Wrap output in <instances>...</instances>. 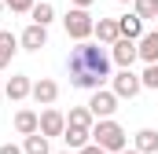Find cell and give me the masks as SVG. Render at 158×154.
Instances as JSON below:
<instances>
[{
  "instance_id": "cell-1",
  "label": "cell",
  "mask_w": 158,
  "mask_h": 154,
  "mask_svg": "<svg viewBox=\"0 0 158 154\" xmlns=\"http://www.w3.org/2000/svg\"><path fill=\"white\" fill-rule=\"evenodd\" d=\"M110 55L103 51V44H74L70 55H66V70H70V84L85 88V92H99L103 81H110Z\"/></svg>"
},
{
  "instance_id": "cell-2",
  "label": "cell",
  "mask_w": 158,
  "mask_h": 154,
  "mask_svg": "<svg viewBox=\"0 0 158 154\" xmlns=\"http://www.w3.org/2000/svg\"><path fill=\"white\" fill-rule=\"evenodd\" d=\"M92 143H96V147H103L107 154L129 151V136H125V128H121L114 117H107V121H96V125H92Z\"/></svg>"
},
{
  "instance_id": "cell-3",
  "label": "cell",
  "mask_w": 158,
  "mask_h": 154,
  "mask_svg": "<svg viewBox=\"0 0 158 154\" xmlns=\"http://www.w3.org/2000/svg\"><path fill=\"white\" fill-rule=\"evenodd\" d=\"M63 26H66V37L74 40V44H85V40L96 33V18L88 11H81V7H70L63 15Z\"/></svg>"
},
{
  "instance_id": "cell-4",
  "label": "cell",
  "mask_w": 158,
  "mask_h": 154,
  "mask_svg": "<svg viewBox=\"0 0 158 154\" xmlns=\"http://www.w3.org/2000/svg\"><path fill=\"white\" fill-rule=\"evenodd\" d=\"M110 92L118 99H136L143 92V81H140V74H132V70H118V74L110 77Z\"/></svg>"
},
{
  "instance_id": "cell-5",
  "label": "cell",
  "mask_w": 158,
  "mask_h": 154,
  "mask_svg": "<svg viewBox=\"0 0 158 154\" xmlns=\"http://www.w3.org/2000/svg\"><path fill=\"white\" fill-rule=\"evenodd\" d=\"M85 107L92 110L96 121H107V117H114V110H118V95L107 92V88H99V92H92V99H88Z\"/></svg>"
},
{
  "instance_id": "cell-6",
  "label": "cell",
  "mask_w": 158,
  "mask_h": 154,
  "mask_svg": "<svg viewBox=\"0 0 158 154\" xmlns=\"http://www.w3.org/2000/svg\"><path fill=\"white\" fill-rule=\"evenodd\" d=\"M140 59V48H136V40H125L121 37L114 48H110V63L121 66V70H132V63Z\"/></svg>"
},
{
  "instance_id": "cell-7",
  "label": "cell",
  "mask_w": 158,
  "mask_h": 154,
  "mask_svg": "<svg viewBox=\"0 0 158 154\" xmlns=\"http://www.w3.org/2000/svg\"><path fill=\"white\" fill-rule=\"evenodd\" d=\"M19 48H22V51H40V48H48V30L30 22V26L19 33Z\"/></svg>"
},
{
  "instance_id": "cell-8",
  "label": "cell",
  "mask_w": 158,
  "mask_h": 154,
  "mask_svg": "<svg viewBox=\"0 0 158 154\" xmlns=\"http://www.w3.org/2000/svg\"><path fill=\"white\" fill-rule=\"evenodd\" d=\"M66 132V114L63 110H55V107H48L44 114H40V136H63Z\"/></svg>"
},
{
  "instance_id": "cell-9",
  "label": "cell",
  "mask_w": 158,
  "mask_h": 154,
  "mask_svg": "<svg viewBox=\"0 0 158 154\" xmlns=\"http://www.w3.org/2000/svg\"><path fill=\"white\" fill-rule=\"evenodd\" d=\"M92 37L99 40L103 48H114V44H118V40H121V30H118V18H99V22H96V33H92Z\"/></svg>"
},
{
  "instance_id": "cell-10",
  "label": "cell",
  "mask_w": 158,
  "mask_h": 154,
  "mask_svg": "<svg viewBox=\"0 0 158 154\" xmlns=\"http://www.w3.org/2000/svg\"><path fill=\"white\" fill-rule=\"evenodd\" d=\"M30 92H33V81H30L26 74H15L11 81H7V84H4V95H7L11 103H22Z\"/></svg>"
},
{
  "instance_id": "cell-11",
  "label": "cell",
  "mask_w": 158,
  "mask_h": 154,
  "mask_svg": "<svg viewBox=\"0 0 158 154\" xmlns=\"http://www.w3.org/2000/svg\"><path fill=\"white\" fill-rule=\"evenodd\" d=\"M33 99H37L40 107H52L55 99H59V84L52 81V77H40V81H33V92H30Z\"/></svg>"
},
{
  "instance_id": "cell-12",
  "label": "cell",
  "mask_w": 158,
  "mask_h": 154,
  "mask_svg": "<svg viewBox=\"0 0 158 154\" xmlns=\"http://www.w3.org/2000/svg\"><path fill=\"white\" fill-rule=\"evenodd\" d=\"M15 132L26 140V136H37L40 132V114H33V110H19L15 114Z\"/></svg>"
},
{
  "instance_id": "cell-13",
  "label": "cell",
  "mask_w": 158,
  "mask_h": 154,
  "mask_svg": "<svg viewBox=\"0 0 158 154\" xmlns=\"http://www.w3.org/2000/svg\"><path fill=\"white\" fill-rule=\"evenodd\" d=\"M136 48H140V59H143L147 66H155V63H158V30L143 33V37L136 40Z\"/></svg>"
},
{
  "instance_id": "cell-14",
  "label": "cell",
  "mask_w": 158,
  "mask_h": 154,
  "mask_svg": "<svg viewBox=\"0 0 158 154\" xmlns=\"http://www.w3.org/2000/svg\"><path fill=\"white\" fill-rule=\"evenodd\" d=\"M15 51H19V37H15L11 30H0V70H7V66H11Z\"/></svg>"
},
{
  "instance_id": "cell-15",
  "label": "cell",
  "mask_w": 158,
  "mask_h": 154,
  "mask_svg": "<svg viewBox=\"0 0 158 154\" xmlns=\"http://www.w3.org/2000/svg\"><path fill=\"white\" fill-rule=\"evenodd\" d=\"M118 30H121V37L125 40H140L143 37V18L132 11V15H121L118 18Z\"/></svg>"
},
{
  "instance_id": "cell-16",
  "label": "cell",
  "mask_w": 158,
  "mask_h": 154,
  "mask_svg": "<svg viewBox=\"0 0 158 154\" xmlns=\"http://www.w3.org/2000/svg\"><path fill=\"white\" fill-rule=\"evenodd\" d=\"M63 140H66V151H85L88 143H92V132L88 128H74V125H66V132H63Z\"/></svg>"
},
{
  "instance_id": "cell-17",
  "label": "cell",
  "mask_w": 158,
  "mask_h": 154,
  "mask_svg": "<svg viewBox=\"0 0 158 154\" xmlns=\"http://www.w3.org/2000/svg\"><path fill=\"white\" fill-rule=\"evenodd\" d=\"M132 151H140V154H158V132H155V128H140V132L132 136Z\"/></svg>"
},
{
  "instance_id": "cell-18",
  "label": "cell",
  "mask_w": 158,
  "mask_h": 154,
  "mask_svg": "<svg viewBox=\"0 0 158 154\" xmlns=\"http://www.w3.org/2000/svg\"><path fill=\"white\" fill-rule=\"evenodd\" d=\"M66 125H74V128H88V132H92L96 117H92V110H88V107H74V110L66 114Z\"/></svg>"
},
{
  "instance_id": "cell-19",
  "label": "cell",
  "mask_w": 158,
  "mask_h": 154,
  "mask_svg": "<svg viewBox=\"0 0 158 154\" xmlns=\"http://www.w3.org/2000/svg\"><path fill=\"white\" fill-rule=\"evenodd\" d=\"M30 18H33V26H52V18H55V7L48 4V0H40V4H33V11H30Z\"/></svg>"
},
{
  "instance_id": "cell-20",
  "label": "cell",
  "mask_w": 158,
  "mask_h": 154,
  "mask_svg": "<svg viewBox=\"0 0 158 154\" xmlns=\"http://www.w3.org/2000/svg\"><path fill=\"white\" fill-rule=\"evenodd\" d=\"M22 154H52V143H48V136H26L22 140Z\"/></svg>"
},
{
  "instance_id": "cell-21",
  "label": "cell",
  "mask_w": 158,
  "mask_h": 154,
  "mask_svg": "<svg viewBox=\"0 0 158 154\" xmlns=\"http://www.w3.org/2000/svg\"><path fill=\"white\" fill-rule=\"evenodd\" d=\"M132 11L147 22V18H158V0H132Z\"/></svg>"
},
{
  "instance_id": "cell-22",
  "label": "cell",
  "mask_w": 158,
  "mask_h": 154,
  "mask_svg": "<svg viewBox=\"0 0 158 154\" xmlns=\"http://www.w3.org/2000/svg\"><path fill=\"white\" fill-rule=\"evenodd\" d=\"M33 4H37V0H4V7H11L15 15H30Z\"/></svg>"
},
{
  "instance_id": "cell-23",
  "label": "cell",
  "mask_w": 158,
  "mask_h": 154,
  "mask_svg": "<svg viewBox=\"0 0 158 154\" xmlns=\"http://www.w3.org/2000/svg\"><path fill=\"white\" fill-rule=\"evenodd\" d=\"M140 81H143V88H151V92H158V63H155V66H147V70L140 74Z\"/></svg>"
},
{
  "instance_id": "cell-24",
  "label": "cell",
  "mask_w": 158,
  "mask_h": 154,
  "mask_svg": "<svg viewBox=\"0 0 158 154\" xmlns=\"http://www.w3.org/2000/svg\"><path fill=\"white\" fill-rule=\"evenodd\" d=\"M0 154H22V147H19V143H4V147H0Z\"/></svg>"
},
{
  "instance_id": "cell-25",
  "label": "cell",
  "mask_w": 158,
  "mask_h": 154,
  "mask_svg": "<svg viewBox=\"0 0 158 154\" xmlns=\"http://www.w3.org/2000/svg\"><path fill=\"white\" fill-rule=\"evenodd\" d=\"M77 154H107V151H103V147H96V143H88V147H85V151H77Z\"/></svg>"
},
{
  "instance_id": "cell-26",
  "label": "cell",
  "mask_w": 158,
  "mask_h": 154,
  "mask_svg": "<svg viewBox=\"0 0 158 154\" xmlns=\"http://www.w3.org/2000/svg\"><path fill=\"white\" fill-rule=\"evenodd\" d=\"M70 4H74V7H81V11H88V7H92L96 0H70Z\"/></svg>"
},
{
  "instance_id": "cell-27",
  "label": "cell",
  "mask_w": 158,
  "mask_h": 154,
  "mask_svg": "<svg viewBox=\"0 0 158 154\" xmlns=\"http://www.w3.org/2000/svg\"><path fill=\"white\" fill-rule=\"evenodd\" d=\"M121 154H140V151H132V147H129V151H121Z\"/></svg>"
},
{
  "instance_id": "cell-28",
  "label": "cell",
  "mask_w": 158,
  "mask_h": 154,
  "mask_svg": "<svg viewBox=\"0 0 158 154\" xmlns=\"http://www.w3.org/2000/svg\"><path fill=\"white\" fill-rule=\"evenodd\" d=\"M55 154H74V151H55Z\"/></svg>"
},
{
  "instance_id": "cell-29",
  "label": "cell",
  "mask_w": 158,
  "mask_h": 154,
  "mask_svg": "<svg viewBox=\"0 0 158 154\" xmlns=\"http://www.w3.org/2000/svg\"><path fill=\"white\" fill-rule=\"evenodd\" d=\"M0 15H4V0H0Z\"/></svg>"
},
{
  "instance_id": "cell-30",
  "label": "cell",
  "mask_w": 158,
  "mask_h": 154,
  "mask_svg": "<svg viewBox=\"0 0 158 154\" xmlns=\"http://www.w3.org/2000/svg\"><path fill=\"white\" fill-rule=\"evenodd\" d=\"M0 99H4V84H0Z\"/></svg>"
},
{
  "instance_id": "cell-31",
  "label": "cell",
  "mask_w": 158,
  "mask_h": 154,
  "mask_svg": "<svg viewBox=\"0 0 158 154\" xmlns=\"http://www.w3.org/2000/svg\"><path fill=\"white\" fill-rule=\"evenodd\" d=\"M118 4H129V0H118Z\"/></svg>"
},
{
  "instance_id": "cell-32",
  "label": "cell",
  "mask_w": 158,
  "mask_h": 154,
  "mask_svg": "<svg viewBox=\"0 0 158 154\" xmlns=\"http://www.w3.org/2000/svg\"><path fill=\"white\" fill-rule=\"evenodd\" d=\"M155 22H158V18H155Z\"/></svg>"
}]
</instances>
